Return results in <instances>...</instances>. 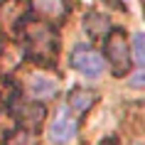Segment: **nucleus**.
<instances>
[{
  "instance_id": "obj_1",
  "label": "nucleus",
  "mask_w": 145,
  "mask_h": 145,
  "mask_svg": "<svg viewBox=\"0 0 145 145\" xmlns=\"http://www.w3.org/2000/svg\"><path fill=\"white\" fill-rule=\"evenodd\" d=\"M106 57V67L113 71L116 76H125V71L130 67V49H128V39H125V32L121 27H113L108 32V37L103 39V54Z\"/></svg>"
},
{
  "instance_id": "obj_2",
  "label": "nucleus",
  "mask_w": 145,
  "mask_h": 145,
  "mask_svg": "<svg viewBox=\"0 0 145 145\" xmlns=\"http://www.w3.org/2000/svg\"><path fill=\"white\" fill-rule=\"evenodd\" d=\"M69 67L76 71L79 76L89 79V81H96V79L103 76L106 71V61L101 57V52H96L93 47L89 44H76L69 54Z\"/></svg>"
},
{
  "instance_id": "obj_3",
  "label": "nucleus",
  "mask_w": 145,
  "mask_h": 145,
  "mask_svg": "<svg viewBox=\"0 0 145 145\" xmlns=\"http://www.w3.org/2000/svg\"><path fill=\"white\" fill-rule=\"evenodd\" d=\"M76 133H79V116L64 103V106L57 111V116L49 121L47 138H49L54 145H69V143L76 140Z\"/></svg>"
},
{
  "instance_id": "obj_4",
  "label": "nucleus",
  "mask_w": 145,
  "mask_h": 145,
  "mask_svg": "<svg viewBox=\"0 0 145 145\" xmlns=\"http://www.w3.org/2000/svg\"><path fill=\"white\" fill-rule=\"evenodd\" d=\"M59 79H54L52 74H44V71L30 74L27 79V93L32 101H49L59 93Z\"/></svg>"
},
{
  "instance_id": "obj_5",
  "label": "nucleus",
  "mask_w": 145,
  "mask_h": 145,
  "mask_svg": "<svg viewBox=\"0 0 145 145\" xmlns=\"http://www.w3.org/2000/svg\"><path fill=\"white\" fill-rule=\"evenodd\" d=\"M32 8L47 20H64L69 12V0H32Z\"/></svg>"
},
{
  "instance_id": "obj_6",
  "label": "nucleus",
  "mask_w": 145,
  "mask_h": 145,
  "mask_svg": "<svg viewBox=\"0 0 145 145\" xmlns=\"http://www.w3.org/2000/svg\"><path fill=\"white\" fill-rule=\"evenodd\" d=\"M84 32L89 37L99 39V37H106L108 32V17L101 15V12H89L84 15Z\"/></svg>"
},
{
  "instance_id": "obj_7",
  "label": "nucleus",
  "mask_w": 145,
  "mask_h": 145,
  "mask_svg": "<svg viewBox=\"0 0 145 145\" xmlns=\"http://www.w3.org/2000/svg\"><path fill=\"white\" fill-rule=\"evenodd\" d=\"M93 101H96V93L81 91V89H74V91L69 93V99H67V106L71 108L76 116H81V113H86V111L93 106Z\"/></svg>"
},
{
  "instance_id": "obj_8",
  "label": "nucleus",
  "mask_w": 145,
  "mask_h": 145,
  "mask_svg": "<svg viewBox=\"0 0 145 145\" xmlns=\"http://www.w3.org/2000/svg\"><path fill=\"white\" fill-rule=\"evenodd\" d=\"M130 39H133V64L138 69H143V64H145V47H143L145 37H143V32H135Z\"/></svg>"
},
{
  "instance_id": "obj_9",
  "label": "nucleus",
  "mask_w": 145,
  "mask_h": 145,
  "mask_svg": "<svg viewBox=\"0 0 145 145\" xmlns=\"http://www.w3.org/2000/svg\"><path fill=\"white\" fill-rule=\"evenodd\" d=\"M125 84L130 86V89H143V84H145V74L138 69L135 74H130V76H125Z\"/></svg>"
}]
</instances>
